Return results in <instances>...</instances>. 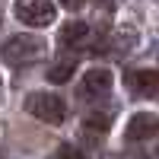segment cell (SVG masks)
<instances>
[{
  "mask_svg": "<svg viewBox=\"0 0 159 159\" xmlns=\"http://www.w3.org/2000/svg\"><path fill=\"white\" fill-rule=\"evenodd\" d=\"M45 38L38 35H13L3 42V48H0V54H3V61L10 64V67H29V64H38L45 57Z\"/></svg>",
  "mask_w": 159,
  "mask_h": 159,
  "instance_id": "1",
  "label": "cell"
},
{
  "mask_svg": "<svg viewBox=\"0 0 159 159\" xmlns=\"http://www.w3.org/2000/svg\"><path fill=\"white\" fill-rule=\"evenodd\" d=\"M25 111L32 118L45 124H64V118H67V105H64L61 96L54 92H32L29 99H25Z\"/></svg>",
  "mask_w": 159,
  "mask_h": 159,
  "instance_id": "2",
  "label": "cell"
},
{
  "mask_svg": "<svg viewBox=\"0 0 159 159\" xmlns=\"http://www.w3.org/2000/svg\"><path fill=\"white\" fill-rule=\"evenodd\" d=\"M13 16L25 25H51L54 22V3L51 0H16L13 3Z\"/></svg>",
  "mask_w": 159,
  "mask_h": 159,
  "instance_id": "3",
  "label": "cell"
},
{
  "mask_svg": "<svg viewBox=\"0 0 159 159\" xmlns=\"http://www.w3.org/2000/svg\"><path fill=\"white\" fill-rule=\"evenodd\" d=\"M156 134H159V115H153V111H140V115H134V118H130V124H127V130H124V137H127L130 143L153 140Z\"/></svg>",
  "mask_w": 159,
  "mask_h": 159,
  "instance_id": "4",
  "label": "cell"
},
{
  "mask_svg": "<svg viewBox=\"0 0 159 159\" xmlns=\"http://www.w3.org/2000/svg\"><path fill=\"white\" fill-rule=\"evenodd\" d=\"M111 89V73L105 70V67H96V70H89L83 80H80V99H102L105 92Z\"/></svg>",
  "mask_w": 159,
  "mask_h": 159,
  "instance_id": "5",
  "label": "cell"
},
{
  "mask_svg": "<svg viewBox=\"0 0 159 159\" xmlns=\"http://www.w3.org/2000/svg\"><path fill=\"white\" fill-rule=\"evenodd\" d=\"M127 86L137 96L159 99V70H134V73H127Z\"/></svg>",
  "mask_w": 159,
  "mask_h": 159,
  "instance_id": "6",
  "label": "cell"
},
{
  "mask_svg": "<svg viewBox=\"0 0 159 159\" xmlns=\"http://www.w3.org/2000/svg\"><path fill=\"white\" fill-rule=\"evenodd\" d=\"M61 48H89V25L86 22H64V29H61Z\"/></svg>",
  "mask_w": 159,
  "mask_h": 159,
  "instance_id": "7",
  "label": "cell"
},
{
  "mask_svg": "<svg viewBox=\"0 0 159 159\" xmlns=\"http://www.w3.org/2000/svg\"><path fill=\"white\" fill-rule=\"evenodd\" d=\"M108 127H111L108 111H96V115H89L86 121H83V134H89V137H105V134H108Z\"/></svg>",
  "mask_w": 159,
  "mask_h": 159,
  "instance_id": "8",
  "label": "cell"
},
{
  "mask_svg": "<svg viewBox=\"0 0 159 159\" xmlns=\"http://www.w3.org/2000/svg\"><path fill=\"white\" fill-rule=\"evenodd\" d=\"M73 70H76V61H57L54 64V67H51L48 70V80H51V83H67V80L73 76Z\"/></svg>",
  "mask_w": 159,
  "mask_h": 159,
  "instance_id": "9",
  "label": "cell"
},
{
  "mask_svg": "<svg viewBox=\"0 0 159 159\" xmlns=\"http://www.w3.org/2000/svg\"><path fill=\"white\" fill-rule=\"evenodd\" d=\"M51 159H89V156L80 150V147H73V143H61V147L54 150V156H51Z\"/></svg>",
  "mask_w": 159,
  "mask_h": 159,
  "instance_id": "10",
  "label": "cell"
},
{
  "mask_svg": "<svg viewBox=\"0 0 159 159\" xmlns=\"http://www.w3.org/2000/svg\"><path fill=\"white\" fill-rule=\"evenodd\" d=\"M61 3H64V10H80L86 0H61Z\"/></svg>",
  "mask_w": 159,
  "mask_h": 159,
  "instance_id": "11",
  "label": "cell"
}]
</instances>
